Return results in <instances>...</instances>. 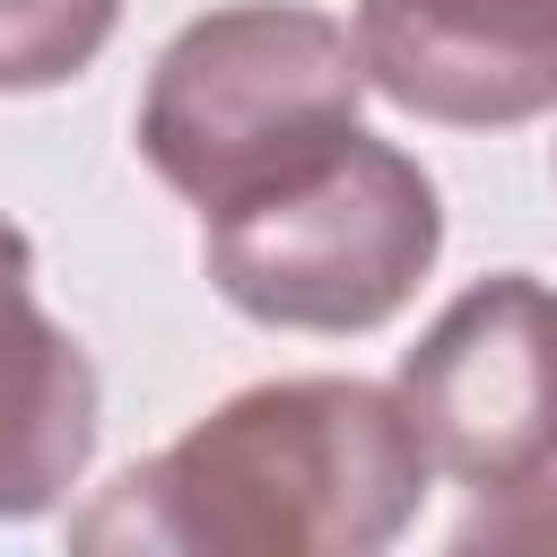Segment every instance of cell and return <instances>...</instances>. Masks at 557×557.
Masks as SVG:
<instances>
[{
	"mask_svg": "<svg viewBox=\"0 0 557 557\" xmlns=\"http://www.w3.org/2000/svg\"><path fill=\"white\" fill-rule=\"evenodd\" d=\"M426 444L400 392L357 374L252 383L174 435L157 461L122 470L70 548H165V557H374L409 531L426 496Z\"/></svg>",
	"mask_w": 557,
	"mask_h": 557,
	"instance_id": "cell-1",
	"label": "cell"
},
{
	"mask_svg": "<svg viewBox=\"0 0 557 557\" xmlns=\"http://www.w3.org/2000/svg\"><path fill=\"white\" fill-rule=\"evenodd\" d=\"M366 61L357 35L322 9L244 0L191 17L139 96V157L200 218L305 174L357 131Z\"/></svg>",
	"mask_w": 557,
	"mask_h": 557,
	"instance_id": "cell-2",
	"label": "cell"
},
{
	"mask_svg": "<svg viewBox=\"0 0 557 557\" xmlns=\"http://www.w3.org/2000/svg\"><path fill=\"white\" fill-rule=\"evenodd\" d=\"M444 252V200L392 139L348 131L305 174L200 218L218 296L270 331H374Z\"/></svg>",
	"mask_w": 557,
	"mask_h": 557,
	"instance_id": "cell-3",
	"label": "cell"
},
{
	"mask_svg": "<svg viewBox=\"0 0 557 557\" xmlns=\"http://www.w3.org/2000/svg\"><path fill=\"white\" fill-rule=\"evenodd\" d=\"M400 409L426 461L479 496L557 461V287L496 270L461 287L400 357Z\"/></svg>",
	"mask_w": 557,
	"mask_h": 557,
	"instance_id": "cell-4",
	"label": "cell"
},
{
	"mask_svg": "<svg viewBox=\"0 0 557 557\" xmlns=\"http://www.w3.org/2000/svg\"><path fill=\"white\" fill-rule=\"evenodd\" d=\"M357 61L400 113L505 131L557 104V0H357Z\"/></svg>",
	"mask_w": 557,
	"mask_h": 557,
	"instance_id": "cell-5",
	"label": "cell"
},
{
	"mask_svg": "<svg viewBox=\"0 0 557 557\" xmlns=\"http://www.w3.org/2000/svg\"><path fill=\"white\" fill-rule=\"evenodd\" d=\"M96 453V366L35 305V244L0 218V522L78 487Z\"/></svg>",
	"mask_w": 557,
	"mask_h": 557,
	"instance_id": "cell-6",
	"label": "cell"
},
{
	"mask_svg": "<svg viewBox=\"0 0 557 557\" xmlns=\"http://www.w3.org/2000/svg\"><path fill=\"white\" fill-rule=\"evenodd\" d=\"M122 0H0V96L78 78L113 44Z\"/></svg>",
	"mask_w": 557,
	"mask_h": 557,
	"instance_id": "cell-7",
	"label": "cell"
},
{
	"mask_svg": "<svg viewBox=\"0 0 557 557\" xmlns=\"http://www.w3.org/2000/svg\"><path fill=\"white\" fill-rule=\"evenodd\" d=\"M453 548H557V461L496 487V505H479L453 531Z\"/></svg>",
	"mask_w": 557,
	"mask_h": 557,
	"instance_id": "cell-8",
	"label": "cell"
}]
</instances>
